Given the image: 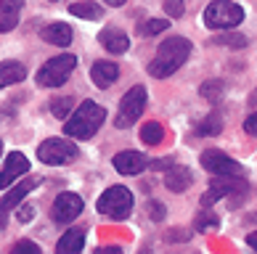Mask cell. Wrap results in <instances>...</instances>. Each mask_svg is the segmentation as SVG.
<instances>
[{"label":"cell","instance_id":"obj_22","mask_svg":"<svg viewBox=\"0 0 257 254\" xmlns=\"http://www.w3.org/2000/svg\"><path fill=\"white\" fill-rule=\"evenodd\" d=\"M141 140H144L146 146H159L162 140H165V127L159 125V122L149 119L144 127H141Z\"/></svg>","mask_w":257,"mask_h":254},{"label":"cell","instance_id":"obj_9","mask_svg":"<svg viewBox=\"0 0 257 254\" xmlns=\"http://www.w3.org/2000/svg\"><path fill=\"white\" fill-rule=\"evenodd\" d=\"M40 183H43V177H27V180H22L19 185H14V188L8 185V188H6L3 199H0V230L6 228L8 214H11V212L16 209V206L22 204V201H24L27 196H30V193H32Z\"/></svg>","mask_w":257,"mask_h":254},{"label":"cell","instance_id":"obj_12","mask_svg":"<svg viewBox=\"0 0 257 254\" xmlns=\"http://www.w3.org/2000/svg\"><path fill=\"white\" fill-rule=\"evenodd\" d=\"M30 172V159H27L22 151H11L6 156L3 167H0V191H6L8 185H14L22 175Z\"/></svg>","mask_w":257,"mask_h":254},{"label":"cell","instance_id":"obj_2","mask_svg":"<svg viewBox=\"0 0 257 254\" xmlns=\"http://www.w3.org/2000/svg\"><path fill=\"white\" fill-rule=\"evenodd\" d=\"M103 122H106V109L96 101H85V103L77 106L74 114L66 117L64 135L74 138V140H88V138H93L98 133Z\"/></svg>","mask_w":257,"mask_h":254},{"label":"cell","instance_id":"obj_36","mask_svg":"<svg viewBox=\"0 0 257 254\" xmlns=\"http://www.w3.org/2000/svg\"><path fill=\"white\" fill-rule=\"evenodd\" d=\"M246 246H252V249L257 251V230H254V233H249V236H246Z\"/></svg>","mask_w":257,"mask_h":254},{"label":"cell","instance_id":"obj_30","mask_svg":"<svg viewBox=\"0 0 257 254\" xmlns=\"http://www.w3.org/2000/svg\"><path fill=\"white\" fill-rule=\"evenodd\" d=\"M146 209H149V214H151V220H157V222H162V220H165V204H162V201L151 199Z\"/></svg>","mask_w":257,"mask_h":254},{"label":"cell","instance_id":"obj_37","mask_svg":"<svg viewBox=\"0 0 257 254\" xmlns=\"http://www.w3.org/2000/svg\"><path fill=\"white\" fill-rule=\"evenodd\" d=\"M103 3H106V6H114V8H117V6H125L127 0H103Z\"/></svg>","mask_w":257,"mask_h":254},{"label":"cell","instance_id":"obj_29","mask_svg":"<svg viewBox=\"0 0 257 254\" xmlns=\"http://www.w3.org/2000/svg\"><path fill=\"white\" fill-rule=\"evenodd\" d=\"M11 251H16V254H22V251L24 254H40V246H37L35 241H16Z\"/></svg>","mask_w":257,"mask_h":254},{"label":"cell","instance_id":"obj_19","mask_svg":"<svg viewBox=\"0 0 257 254\" xmlns=\"http://www.w3.org/2000/svg\"><path fill=\"white\" fill-rule=\"evenodd\" d=\"M27 77V67L22 61H3L0 64V90L11 88L16 82H24Z\"/></svg>","mask_w":257,"mask_h":254},{"label":"cell","instance_id":"obj_13","mask_svg":"<svg viewBox=\"0 0 257 254\" xmlns=\"http://www.w3.org/2000/svg\"><path fill=\"white\" fill-rule=\"evenodd\" d=\"M149 162L151 159L141 151H119L111 159V164L119 175H141L144 169H149Z\"/></svg>","mask_w":257,"mask_h":254},{"label":"cell","instance_id":"obj_14","mask_svg":"<svg viewBox=\"0 0 257 254\" xmlns=\"http://www.w3.org/2000/svg\"><path fill=\"white\" fill-rule=\"evenodd\" d=\"M90 80H93L96 88L106 90V88H111V85L119 80V67L114 61H96L93 69H90Z\"/></svg>","mask_w":257,"mask_h":254},{"label":"cell","instance_id":"obj_16","mask_svg":"<svg viewBox=\"0 0 257 254\" xmlns=\"http://www.w3.org/2000/svg\"><path fill=\"white\" fill-rule=\"evenodd\" d=\"M40 37L45 43H51V45H59V48H66V45L72 43V27L69 24H64V22H56V24H48V27H43L40 30Z\"/></svg>","mask_w":257,"mask_h":254},{"label":"cell","instance_id":"obj_31","mask_svg":"<svg viewBox=\"0 0 257 254\" xmlns=\"http://www.w3.org/2000/svg\"><path fill=\"white\" fill-rule=\"evenodd\" d=\"M16 24H19L16 14H0V35H3V32H11V30H16Z\"/></svg>","mask_w":257,"mask_h":254},{"label":"cell","instance_id":"obj_8","mask_svg":"<svg viewBox=\"0 0 257 254\" xmlns=\"http://www.w3.org/2000/svg\"><path fill=\"white\" fill-rule=\"evenodd\" d=\"M249 183L244 180V175H215V180L209 183V191L199 199V204L209 209L215 206V201H220L223 196H233V193H246Z\"/></svg>","mask_w":257,"mask_h":254},{"label":"cell","instance_id":"obj_1","mask_svg":"<svg viewBox=\"0 0 257 254\" xmlns=\"http://www.w3.org/2000/svg\"><path fill=\"white\" fill-rule=\"evenodd\" d=\"M188 56H191V40H186V37H180V35L170 37V40H165L157 48L154 61H149V74L157 80H165L183 67L188 61Z\"/></svg>","mask_w":257,"mask_h":254},{"label":"cell","instance_id":"obj_11","mask_svg":"<svg viewBox=\"0 0 257 254\" xmlns=\"http://www.w3.org/2000/svg\"><path fill=\"white\" fill-rule=\"evenodd\" d=\"M199 164H202L207 172H212V175H244L241 164L236 162V159H231L228 154L217 151V148L204 151L202 156H199Z\"/></svg>","mask_w":257,"mask_h":254},{"label":"cell","instance_id":"obj_3","mask_svg":"<svg viewBox=\"0 0 257 254\" xmlns=\"http://www.w3.org/2000/svg\"><path fill=\"white\" fill-rule=\"evenodd\" d=\"M244 22V8L233 0H212L207 8H204V24L209 30H217V32H225V30H233Z\"/></svg>","mask_w":257,"mask_h":254},{"label":"cell","instance_id":"obj_23","mask_svg":"<svg viewBox=\"0 0 257 254\" xmlns=\"http://www.w3.org/2000/svg\"><path fill=\"white\" fill-rule=\"evenodd\" d=\"M199 93H202V98H207L209 103H220L223 96H225V82L223 80H207Z\"/></svg>","mask_w":257,"mask_h":254},{"label":"cell","instance_id":"obj_5","mask_svg":"<svg viewBox=\"0 0 257 254\" xmlns=\"http://www.w3.org/2000/svg\"><path fill=\"white\" fill-rule=\"evenodd\" d=\"M146 103H149V93H146L144 85L130 88L119 101V111H117V119H114V127L127 130L130 125H136V122L141 119V114L146 111Z\"/></svg>","mask_w":257,"mask_h":254},{"label":"cell","instance_id":"obj_21","mask_svg":"<svg viewBox=\"0 0 257 254\" xmlns=\"http://www.w3.org/2000/svg\"><path fill=\"white\" fill-rule=\"evenodd\" d=\"M69 14L72 16H80V19H88V22H98V19H103V8L98 3L85 0V3H72L69 6Z\"/></svg>","mask_w":257,"mask_h":254},{"label":"cell","instance_id":"obj_15","mask_svg":"<svg viewBox=\"0 0 257 254\" xmlns=\"http://www.w3.org/2000/svg\"><path fill=\"white\" fill-rule=\"evenodd\" d=\"M98 43H101L109 53H114V56L125 53V51L130 48V37H127V32L117 30V27H106V30H101Z\"/></svg>","mask_w":257,"mask_h":254},{"label":"cell","instance_id":"obj_33","mask_svg":"<svg viewBox=\"0 0 257 254\" xmlns=\"http://www.w3.org/2000/svg\"><path fill=\"white\" fill-rule=\"evenodd\" d=\"M244 130H246V135H254L257 138V111L244 119Z\"/></svg>","mask_w":257,"mask_h":254},{"label":"cell","instance_id":"obj_18","mask_svg":"<svg viewBox=\"0 0 257 254\" xmlns=\"http://www.w3.org/2000/svg\"><path fill=\"white\" fill-rule=\"evenodd\" d=\"M191 183H194V175L188 167H170L165 175V185L173 193H183L186 188H191Z\"/></svg>","mask_w":257,"mask_h":254},{"label":"cell","instance_id":"obj_24","mask_svg":"<svg viewBox=\"0 0 257 254\" xmlns=\"http://www.w3.org/2000/svg\"><path fill=\"white\" fill-rule=\"evenodd\" d=\"M72 109H74V98L72 96H59V98L51 101V114L56 119H66L72 114Z\"/></svg>","mask_w":257,"mask_h":254},{"label":"cell","instance_id":"obj_6","mask_svg":"<svg viewBox=\"0 0 257 254\" xmlns=\"http://www.w3.org/2000/svg\"><path fill=\"white\" fill-rule=\"evenodd\" d=\"M77 67V59L72 53H61V56H53L37 69V85L40 88H59L69 80V74Z\"/></svg>","mask_w":257,"mask_h":254},{"label":"cell","instance_id":"obj_32","mask_svg":"<svg viewBox=\"0 0 257 254\" xmlns=\"http://www.w3.org/2000/svg\"><path fill=\"white\" fill-rule=\"evenodd\" d=\"M24 8V0H0V14H19Z\"/></svg>","mask_w":257,"mask_h":254},{"label":"cell","instance_id":"obj_7","mask_svg":"<svg viewBox=\"0 0 257 254\" xmlns=\"http://www.w3.org/2000/svg\"><path fill=\"white\" fill-rule=\"evenodd\" d=\"M37 156L43 164H69L80 156V148L69 138H45L37 146Z\"/></svg>","mask_w":257,"mask_h":254},{"label":"cell","instance_id":"obj_26","mask_svg":"<svg viewBox=\"0 0 257 254\" xmlns=\"http://www.w3.org/2000/svg\"><path fill=\"white\" fill-rule=\"evenodd\" d=\"M170 27V19H149V22L141 24V35H146V37H154L159 32H165Z\"/></svg>","mask_w":257,"mask_h":254},{"label":"cell","instance_id":"obj_28","mask_svg":"<svg viewBox=\"0 0 257 254\" xmlns=\"http://www.w3.org/2000/svg\"><path fill=\"white\" fill-rule=\"evenodd\" d=\"M165 14L170 19H180L183 16V0H165Z\"/></svg>","mask_w":257,"mask_h":254},{"label":"cell","instance_id":"obj_4","mask_svg":"<svg viewBox=\"0 0 257 254\" xmlns=\"http://www.w3.org/2000/svg\"><path fill=\"white\" fill-rule=\"evenodd\" d=\"M96 209L103 214V217H109V220H127L130 212H133V193H130V188H125V185L106 188V191L98 196Z\"/></svg>","mask_w":257,"mask_h":254},{"label":"cell","instance_id":"obj_17","mask_svg":"<svg viewBox=\"0 0 257 254\" xmlns=\"http://www.w3.org/2000/svg\"><path fill=\"white\" fill-rule=\"evenodd\" d=\"M85 238H88L85 228H72V230H66L64 236L59 238V243H56V251H59V254H77V251H82V246H85Z\"/></svg>","mask_w":257,"mask_h":254},{"label":"cell","instance_id":"obj_27","mask_svg":"<svg viewBox=\"0 0 257 254\" xmlns=\"http://www.w3.org/2000/svg\"><path fill=\"white\" fill-rule=\"evenodd\" d=\"M217 225H220V220H217L209 209H204V212L196 217V225H194V228H196V230H202V233H207V230H215Z\"/></svg>","mask_w":257,"mask_h":254},{"label":"cell","instance_id":"obj_35","mask_svg":"<svg viewBox=\"0 0 257 254\" xmlns=\"http://www.w3.org/2000/svg\"><path fill=\"white\" fill-rule=\"evenodd\" d=\"M19 220H32V206H22V209H19Z\"/></svg>","mask_w":257,"mask_h":254},{"label":"cell","instance_id":"obj_20","mask_svg":"<svg viewBox=\"0 0 257 254\" xmlns=\"http://www.w3.org/2000/svg\"><path fill=\"white\" fill-rule=\"evenodd\" d=\"M223 133V117L220 111H209V114L196 125V135L199 138H212V135H220Z\"/></svg>","mask_w":257,"mask_h":254},{"label":"cell","instance_id":"obj_25","mask_svg":"<svg viewBox=\"0 0 257 254\" xmlns=\"http://www.w3.org/2000/svg\"><path fill=\"white\" fill-rule=\"evenodd\" d=\"M212 45H225V48H246V37L239 32H225L212 37Z\"/></svg>","mask_w":257,"mask_h":254},{"label":"cell","instance_id":"obj_10","mask_svg":"<svg viewBox=\"0 0 257 254\" xmlns=\"http://www.w3.org/2000/svg\"><path fill=\"white\" fill-rule=\"evenodd\" d=\"M82 209H85V204H82L80 196L72 193V191H64V193L56 196V201L51 206V220L56 225H69L80 217Z\"/></svg>","mask_w":257,"mask_h":254},{"label":"cell","instance_id":"obj_38","mask_svg":"<svg viewBox=\"0 0 257 254\" xmlns=\"http://www.w3.org/2000/svg\"><path fill=\"white\" fill-rule=\"evenodd\" d=\"M0 154H3V140H0Z\"/></svg>","mask_w":257,"mask_h":254},{"label":"cell","instance_id":"obj_34","mask_svg":"<svg viewBox=\"0 0 257 254\" xmlns=\"http://www.w3.org/2000/svg\"><path fill=\"white\" fill-rule=\"evenodd\" d=\"M96 254H122V249L119 246H98Z\"/></svg>","mask_w":257,"mask_h":254}]
</instances>
